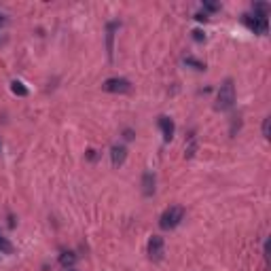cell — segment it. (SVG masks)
<instances>
[{
	"instance_id": "obj_1",
	"label": "cell",
	"mask_w": 271,
	"mask_h": 271,
	"mask_svg": "<svg viewBox=\"0 0 271 271\" xmlns=\"http://www.w3.org/2000/svg\"><path fill=\"white\" fill-rule=\"evenodd\" d=\"M182 218H184V210L180 206H172L168 207V210L161 214L159 218V227L163 229V231H172V229H176L178 224L182 223Z\"/></svg>"
},
{
	"instance_id": "obj_2",
	"label": "cell",
	"mask_w": 271,
	"mask_h": 271,
	"mask_svg": "<svg viewBox=\"0 0 271 271\" xmlns=\"http://www.w3.org/2000/svg\"><path fill=\"white\" fill-rule=\"evenodd\" d=\"M235 104V87L233 80H224L216 96V111H229Z\"/></svg>"
},
{
	"instance_id": "obj_3",
	"label": "cell",
	"mask_w": 271,
	"mask_h": 271,
	"mask_svg": "<svg viewBox=\"0 0 271 271\" xmlns=\"http://www.w3.org/2000/svg\"><path fill=\"white\" fill-rule=\"evenodd\" d=\"M244 24L250 28L255 34H267V15L265 13H255V15H244Z\"/></svg>"
},
{
	"instance_id": "obj_4",
	"label": "cell",
	"mask_w": 271,
	"mask_h": 271,
	"mask_svg": "<svg viewBox=\"0 0 271 271\" xmlns=\"http://www.w3.org/2000/svg\"><path fill=\"white\" fill-rule=\"evenodd\" d=\"M102 89L108 91V94H128V91L131 89V83H129L128 79L114 77V79H106V80H104Z\"/></svg>"
},
{
	"instance_id": "obj_5",
	"label": "cell",
	"mask_w": 271,
	"mask_h": 271,
	"mask_svg": "<svg viewBox=\"0 0 271 271\" xmlns=\"http://www.w3.org/2000/svg\"><path fill=\"white\" fill-rule=\"evenodd\" d=\"M163 252H165L163 238H159V235H153V238L148 239V256H151L153 261H161V258H163Z\"/></svg>"
},
{
	"instance_id": "obj_6",
	"label": "cell",
	"mask_w": 271,
	"mask_h": 271,
	"mask_svg": "<svg viewBox=\"0 0 271 271\" xmlns=\"http://www.w3.org/2000/svg\"><path fill=\"white\" fill-rule=\"evenodd\" d=\"M159 129H161V134H163V138L165 140H172L174 138V121H172L170 117H159Z\"/></svg>"
},
{
	"instance_id": "obj_7",
	"label": "cell",
	"mask_w": 271,
	"mask_h": 271,
	"mask_svg": "<svg viewBox=\"0 0 271 271\" xmlns=\"http://www.w3.org/2000/svg\"><path fill=\"white\" fill-rule=\"evenodd\" d=\"M111 159H112V165L114 168H119V165L125 163V159H128V148L125 146H112L111 148Z\"/></svg>"
},
{
	"instance_id": "obj_8",
	"label": "cell",
	"mask_w": 271,
	"mask_h": 271,
	"mask_svg": "<svg viewBox=\"0 0 271 271\" xmlns=\"http://www.w3.org/2000/svg\"><path fill=\"white\" fill-rule=\"evenodd\" d=\"M142 191H144V195L155 193V176L151 174V172H146V174L142 176Z\"/></svg>"
},
{
	"instance_id": "obj_9",
	"label": "cell",
	"mask_w": 271,
	"mask_h": 271,
	"mask_svg": "<svg viewBox=\"0 0 271 271\" xmlns=\"http://www.w3.org/2000/svg\"><path fill=\"white\" fill-rule=\"evenodd\" d=\"M77 263V256L72 255V252H62L60 255V265L66 269H72V265Z\"/></svg>"
},
{
	"instance_id": "obj_10",
	"label": "cell",
	"mask_w": 271,
	"mask_h": 271,
	"mask_svg": "<svg viewBox=\"0 0 271 271\" xmlns=\"http://www.w3.org/2000/svg\"><path fill=\"white\" fill-rule=\"evenodd\" d=\"M11 91H13L15 96H28V89L24 87L21 80H13V83H11Z\"/></svg>"
},
{
	"instance_id": "obj_11",
	"label": "cell",
	"mask_w": 271,
	"mask_h": 271,
	"mask_svg": "<svg viewBox=\"0 0 271 271\" xmlns=\"http://www.w3.org/2000/svg\"><path fill=\"white\" fill-rule=\"evenodd\" d=\"M0 252H2V255H11V252H13V246H11V241L4 238L2 233H0Z\"/></svg>"
},
{
	"instance_id": "obj_12",
	"label": "cell",
	"mask_w": 271,
	"mask_h": 271,
	"mask_svg": "<svg viewBox=\"0 0 271 271\" xmlns=\"http://www.w3.org/2000/svg\"><path fill=\"white\" fill-rule=\"evenodd\" d=\"M184 64H187V66H193L195 70H204V68H206V64H201V62L193 60V57H184Z\"/></svg>"
},
{
	"instance_id": "obj_13",
	"label": "cell",
	"mask_w": 271,
	"mask_h": 271,
	"mask_svg": "<svg viewBox=\"0 0 271 271\" xmlns=\"http://www.w3.org/2000/svg\"><path fill=\"white\" fill-rule=\"evenodd\" d=\"M263 136H265V138H269V119H265V121H263Z\"/></svg>"
},
{
	"instance_id": "obj_14",
	"label": "cell",
	"mask_w": 271,
	"mask_h": 271,
	"mask_svg": "<svg viewBox=\"0 0 271 271\" xmlns=\"http://www.w3.org/2000/svg\"><path fill=\"white\" fill-rule=\"evenodd\" d=\"M193 34H195V40H204V34H201L199 30H195Z\"/></svg>"
},
{
	"instance_id": "obj_15",
	"label": "cell",
	"mask_w": 271,
	"mask_h": 271,
	"mask_svg": "<svg viewBox=\"0 0 271 271\" xmlns=\"http://www.w3.org/2000/svg\"><path fill=\"white\" fill-rule=\"evenodd\" d=\"M4 21H7V19H4L2 15H0V26H4Z\"/></svg>"
},
{
	"instance_id": "obj_16",
	"label": "cell",
	"mask_w": 271,
	"mask_h": 271,
	"mask_svg": "<svg viewBox=\"0 0 271 271\" xmlns=\"http://www.w3.org/2000/svg\"><path fill=\"white\" fill-rule=\"evenodd\" d=\"M68 271H74V269H68Z\"/></svg>"
},
{
	"instance_id": "obj_17",
	"label": "cell",
	"mask_w": 271,
	"mask_h": 271,
	"mask_svg": "<svg viewBox=\"0 0 271 271\" xmlns=\"http://www.w3.org/2000/svg\"><path fill=\"white\" fill-rule=\"evenodd\" d=\"M0 148H2V144H0Z\"/></svg>"
}]
</instances>
